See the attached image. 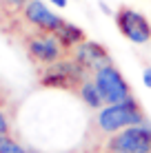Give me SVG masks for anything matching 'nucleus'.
Returning <instances> with one entry per match:
<instances>
[{
  "label": "nucleus",
  "instance_id": "1",
  "mask_svg": "<svg viewBox=\"0 0 151 153\" xmlns=\"http://www.w3.org/2000/svg\"><path fill=\"white\" fill-rule=\"evenodd\" d=\"M142 122H147V118H144L140 104L133 100V96L120 104H105L96 115V124L102 133H118L122 129H129V126H136Z\"/></svg>",
  "mask_w": 151,
  "mask_h": 153
},
{
  "label": "nucleus",
  "instance_id": "2",
  "mask_svg": "<svg viewBox=\"0 0 151 153\" xmlns=\"http://www.w3.org/2000/svg\"><path fill=\"white\" fill-rule=\"evenodd\" d=\"M109 153H151V122L122 129L107 140Z\"/></svg>",
  "mask_w": 151,
  "mask_h": 153
},
{
  "label": "nucleus",
  "instance_id": "3",
  "mask_svg": "<svg viewBox=\"0 0 151 153\" xmlns=\"http://www.w3.org/2000/svg\"><path fill=\"white\" fill-rule=\"evenodd\" d=\"M93 82H96L98 91H100L105 104H120L124 100L131 98V87L124 80V76L116 69L113 65H107L96 73H91Z\"/></svg>",
  "mask_w": 151,
  "mask_h": 153
},
{
  "label": "nucleus",
  "instance_id": "4",
  "mask_svg": "<svg viewBox=\"0 0 151 153\" xmlns=\"http://www.w3.org/2000/svg\"><path fill=\"white\" fill-rule=\"evenodd\" d=\"M87 69H82L80 65L71 58V60H58L54 65L45 67L42 76H40V82L45 87H54V89H69L78 84L80 87L82 82L87 80Z\"/></svg>",
  "mask_w": 151,
  "mask_h": 153
},
{
  "label": "nucleus",
  "instance_id": "5",
  "mask_svg": "<svg viewBox=\"0 0 151 153\" xmlns=\"http://www.w3.org/2000/svg\"><path fill=\"white\" fill-rule=\"evenodd\" d=\"M116 25H118V31L133 45L151 42V20L136 9L120 7L116 11Z\"/></svg>",
  "mask_w": 151,
  "mask_h": 153
},
{
  "label": "nucleus",
  "instance_id": "6",
  "mask_svg": "<svg viewBox=\"0 0 151 153\" xmlns=\"http://www.w3.org/2000/svg\"><path fill=\"white\" fill-rule=\"evenodd\" d=\"M27 51L29 56L33 58V60H38L40 65L49 67L54 65V62L62 60V45L58 42V38H56L54 33H45V31H40V33L31 36V38L27 40Z\"/></svg>",
  "mask_w": 151,
  "mask_h": 153
},
{
  "label": "nucleus",
  "instance_id": "7",
  "mask_svg": "<svg viewBox=\"0 0 151 153\" xmlns=\"http://www.w3.org/2000/svg\"><path fill=\"white\" fill-rule=\"evenodd\" d=\"M22 16L31 27H36L38 31H45V33H56L58 27L65 22L51 7H47V2H42V0H29L22 7Z\"/></svg>",
  "mask_w": 151,
  "mask_h": 153
},
{
  "label": "nucleus",
  "instance_id": "8",
  "mask_svg": "<svg viewBox=\"0 0 151 153\" xmlns=\"http://www.w3.org/2000/svg\"><path fill=\"white\" fill-rule=\"evenodd\" d=\"M74 60L82 67V69H87L89 73H96L98 69L111 65L109 51L100 45V42H96V40H85V42H80V45L74 49Z\"/></svg>",
  "mask_w": 151,
  "mask_h": 153
},
{
  "label": "nucleus",
  "instance_id": "9",
  "mask_svg": "<svg viewBox=\"0 0 151 153\" xmlns=\"http://www.w3.org/2000/svg\"><path fill=\"white\" fill-rule=\"evenodd\" d=\"M56 38H58V42L62 45V49H76L80 42H85L87 38H85V31H82L78 25H74V22H62L60 27H58V31H56Z\"/></svg>",
  "mask_w": 151,
  "mask_h": 153
},
{
  "label": "nucleus",
  "instance_id": "10",
  "mask_svg": "<svg viewBox=\"0 0 151 153\" xmlns=\"http://www.w3.org/2000/svg\"><path fill=\"white\" fill-rule=\"evenodd\" d=\"M78 96H80V100L87 104L89 109H96V111H100L102 107H105V100H102L100 96V91H98V87H96V82H93V78L89 80L87 78L85 82L78 87Z\"/></svg>",
  "mask_w": 151,
  "mask_h": 153
},
{
  "label": "nucleus",
  "instance_id": "11",
  "mask_svg": "<svg viewBox=\"0 0 151 153\" xmlns=\"http://www.w3.org/2000/svg\"><path fill=\"white\" fill-rule=\"evenodd\" d=\"M0 153H33L29 149H25L22 144H18L11 135H0Z\"/></svg>",
  "mask_w": 151,
  "mask_h": 153
},
{
  "label": "nucleus",
  "instance_id": "12",
  "mask_svg": "<svg viewBox=\"0 0 151 153\" xmlns=\"http://www.w3.org/2000/svg\"><path fill=\"white\" fill-rule=\"evenodd\" d=\"M7 133H9V120L4 115V111L0 109V135H7Z\"/></svg>",
  "mask_w": 151,
  "mask_h": 153
},
{
  "label": "nucleus",
  "instance_id": "13",
  "mask_svg": "<svg viewBox=\"0 0 151 153\" xmlns=\"http://www.w3.org/2000/svg\"><path fill=\"white\" fill-rule=\"evenodd\" d=\"M142 84L147 89H151V67H144V71H142Z\"/></svg>",
  "mask_w": 151,
  "mask_h": 153
},
{
  "label": "nucleus",
  "instance_id": "14",
  "mask_svg": "<svg viewBox=\"0 0 151 153\" xmlns=\"http://www.w3.org/2000/svg\"><path fill=\"white\" fill-rule=\"evenodd\" d=\"M47 2H51V7H58V9H65L67 4H69V0H47Z\"/></svg>",
  "mask_w": 151,
  "mask_h": 153
},
{
  "label": "nucleus",
  "instance_id": "15",
  "mask_svg": "<svg viewBox=\"0 0 151 153\" xmlns=\"http://www.w3.org/2000/svg\"><path fill=\"white\" fill-rule=\"evenodd\" d=\"M27 2L29 0H7V4H11V7H16V9H22Z\"/></svg>",
  "mask_w": 151,
  "mask_h": 153
}]
</instances>
